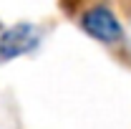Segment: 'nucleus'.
I'll use <instances>...</instances> for the list:
<instances>
[{
    "mask_svg": "<svg viewBox=\"0 0 131 129\" xmlns=\"http://www.w3.org/2000/svg\"><path fill=\"white\" fill-rule=\"evenodd\" d=\"M81 28L98 43H116L124 38V25L116 13L106 5H93L81 15Z\"/></svg>",
    "mask_w": 131,
    "mask_h": 129,
    "instance_id": "obj_2",
    "label": "nucleus"
},
{
    "mask_svg": "<svg viewBox=\"0 0 131 129\" xmlns=\"http://www.w3.org/2000/svg\"><path fill=\"white\" fill-rule=\"evenodd\" d=\"M43 33L33 23H15L0 33V61H13L40 46Z\"/></svg>",
    "mask_w": 131,
    "mask_h": 129,
    "instance_id": "obj_1",
    "label": "nucleus"
}]
</instances>
